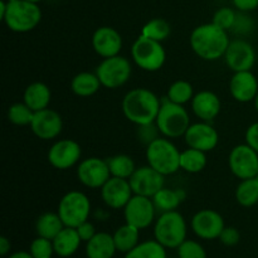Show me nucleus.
Segmentation results:
<instances>
[{
	"mask_svg": "<svg viewBox=\"0 0 258 258\" xmlns=\"http://www.w3.org/2000/svg\"><path fill=\"white\" fill-rule=\"evenodd\" d=\"M160 101L146 88H135L123 97L122 111L126 118L138 125H149L156 121Z\"/></svg>",
	"mask_w": 258,
	"mask_h": 258,
	"instance_id": "f257e3e1",
	"label": "nucleus"
},
{
	"mask_svg": "<svg viewBox=\"0 0 258 258\" xmlns=\"http://www.w3.org/2000/svg\"><path fill=\"white\" fill-rule=\"evenodd\" d=\"M190 44L199 57L207 60H214L226 53L229 39L226 30L211 23L201 25L193 30Z\"/></svg>",
	"mask_w": 258,
	"mask_h": 258,
	"instance_id": "f03ea898",
	"label": "nucleus"
},
{
	"mask_svg": "<svg viewBox=\"0 0 258 258\" xmlns=\"http://www.w3.org/2000/svg\"><path fill=\"white\" fill-rule=\"evenodd\" d=\"M40 18L42 13L35 3L27 0H9L3 20L14 32L24 33L37 27Z\"/></svg>",
	"mask_w": 258,
	"mask_h": 258,
	"instance_id": "7ed1b4c3",
	"label": "nucleus"
},
{
	"mask_svg": "<svg viewBox=\"0 0 258 258\" xmlns=\"http://www.w3.org/2000/svg\"><path fill=\"white\" fill-rule=\"evenodd\" d=\"M149 165L163 175H170L180 169V153L166 139H155L146 150Z\"/></svg>",
	"mask_w": 258,
	"mask_h": 258,
	"instance_id": "20e7f679",
	"label": "nucleus"
},
{
	"mask_svg": "<svg viewBox=\"0 0 258 258\" xmlns=\"http://www.w3.org/2000/svg\"><path fill=\"white\" fill-rule=\"evenodd\" d=\"M155 239L165 248H178L186 237V224L183 216L175 211L160 216L154 228Z\"/></svg>",
	"mask_w": 258,
	"mask_h": 258,
	"instance_id": "39448f33",
	"label": "nucleus"
},
{
	"mask_svg": "<svg viewBox=\"0 0 258 258\" xmlns=\"http://www.w3.org/2000/svg\"><path fill=\"white\" fill-rule=\"evenodd\" d=\"M156 126L168 138H180L189 128V115L181 105L166 100L161 103L156 117Z\"/></svg>",
	"mask_w": 258,
	"mask_h": 258,
	"instance_id": "423d86ee",
	"label": "nucleus"
},
{
	"mask_svg": "<svg viewBox=\"0 0 258 258\" xmlns=\"http://www.w3.org/2000/svg\"><path fill=\"white\" fill-rule=\"evenodd\" d=\"M91 203L81 191H70L60 199L58 214L66 227L77 228L88 219Z\"/></svg>",
	"mask_w": 258,
	"mask_h": 258,
	"instance_id": "0eeeda50",
	"label": "nucleus"
},
{
	"mask_svg": "<svg viewBox=\"0 0 258 258\" xmlns=\"http://www.w3.org/2000/svg\"><path fill=\"white\" fill-rule=\"evenodd\" d=\"M134 60L145 71H158L165 62V50L160 42L140 35L131 48Z\"/></svg>",
	"mask_w": 258,
	"mask_h": 258,
	"instance_id": "6e6552de",
	"label": "nucleus"
},
{
	"mask_svg": "<svg viewBox=\"0 0 258 258\" xmlns=\"http://www.w3.org/2000/svg\"><path fill=\"white\" fill-rule=\"evenodd\" d=\"M101 85L107 88H117L125 85L131 76V64L125 57L115 55L106 58L96 72Z\"/></svg>",
	"mask_w": 258,
	"mask_h": 258,
	"instance_id": "1a4fd4ad",
	"label": "nucleus"
},
{
	"mask_svg": "<svg viewBox=\"0 0 258 258\" xmlns=\"http://www.w3.org/2000/svg\"><path fill=\"white\" fill-rule=\"evenodd\" d=\"M229 168L237 178L251 179L258 174V153L249 145H238L229 155Z\"/></svg>",
	"mask_w": 258,
	"mask_h": 258,
	"instance_id": "9d476101",
	"label": "nucleus"
},
{
	"mask_svg": "<svg viewBox=\"0 0 258 258\" xmlns=\"http://www.w3.org/2000/svg\"><path fill=\"white\" fill-rule=\"evenodd\" d=\"M128 181H130L133 193H135L136 196L148 197V198L154 197L164 188V175L151 168L150 165L136 169Z\"/></svg>",
	"mask_w": 258,
	"mask_h": 258,
	"instance_id": "9b49d317",
	"label": "nucleus"
},
{
	"mask_svg": "<svg viewBox=\"0 0 258 258\" xmlns=\"http://www.w3.org/2000/svg\"><path fill=\"white\" fill-rule=\"evenodd\" d=\"M155 211L153 199L135 194L125 207L126 223L139 229L146 228L153 222Z\"/></svg>",
	"mask_w": 258,
	"mask_h": 258,
	"instance_id": "f8f14e48",
	"label": "nucleus"
},
{
	"mask_svg": "<svg viewBox=\"0 0 258 258\" xmlns=\"http://www.w3.org/2000/svg\"><path fill=\"white\" fill-rule=\"evenodd\" d=\"M78 179L88 188H102L103 184L111 178L107 161L98 158L83 160L77 169Z\"/></svg>",
	"mask_w": 258,
	"mask_h": 258,
	"instance_id": "ddd939ff",
	"label": "nucleus"
},
{
	"mask_svg": "<svg viewBox=\"0 0 258 258\" xmlns=\"http://www.w3.org/2000/svg\"><path fill=\"white\" fill-rule=\"evenodd\" d=\"M224 55H226L227 66L234 72L251 71L256 62V53L253 47L248 42L242 39L229 43Z\"/></svg>",
	"mask_w": 258,
	"mask_h": 258,
	"instance_id": "4468645a",
	"label": "nucleus"
},
{
	"mask_svg": "<svg viewBox=\"0 0 258 258\" xmlns=\"http://www.w3.org/2000/svg\"><path fill=\"white\" fill-rule=\"evenodd\" d=\"M191 228L194 233L203 239L219 238L224 229V221L222 216L211 209L198 212L191 219Z\"/></svg>",
	"mask_w": 258,
	"mask_h": 258,
	"instance_id": "2eb2a0df",
	"label": "nucleus"
},
{
	"mask_svg": "<svg viewBox=\"0 0 258 258\" xmlns=\"http://www.w3.org/2000/svg\"><path fill=\"white\" fill-rule=\"evenodd\" d=\"M131 193H133V189H131L130 181L123 178H116V176L108 179L101 188L103 202L113 209L125 208L128 201L133 198Z\"/></svg>",
	"mask_w": 258,
	"mask_h": 258,
	"instance_id": "dca6fc26",
	"label": "nucleus"
},
{
	"mask_svg": "<svg viewBox=\"0 0 258 258\" xmlns=\"http://www.w3.org/2000/svg\"><path fill=\"white\" fill-rule=\"evenodd\" d=\"M30 127L35 136L43 140H50L62 131V118L55 111L44 108L34 112Z\"/></svg>",
	"mask_w": 258,
	"mask_h": 258,
	"instance_id": "f3484780",
	"label": "nucleus"
},
{
	"mask_svg": "<svg viewBox=\"0 0 258 258\" xmlns=\"http://www.w3.org/2000/svg\"><path fill=\"white\" fill-rule=\"evenodd\" d=\"M81 158V146L73 140L57 141L48 153V160L54 168L68 169Z\"/></svg>",
	"mask_w": 258,
	"mask_h": 258,
	"instance_id": "a211bd4d",
	"label": "nucleus"
},
{
	"mask_svg": "<svg viewBox=\"0 0 258 258\" xmlns=\"http://www.w3.org/2000/svg\"><path fill=\"white\" fill-rule=\"evenodd\" d=\"M185 141L189 148L202 151H211L218 144V134L207 123H194L185 133Z\"/></svg>",
	"mask_w": 258,
	"mask_h": 258,
	"instance_id": "6ab92c4d",
	"label": "nucleus"
},
{
	"mask_svg": "<svg viewBox=\"0 0 258 258\" xmlns=\"http://www.w3.org/2000/svg\"><path fill=\"white\" fill-rule=\"evenodd\" d=\"M92 44L101 57L110 58L118 54L122 47V39L113 28L102 27L98 28L93 34Z\"/></svg>",
	"mask_w": 258,
	"mask_h": 258,
	"instance_id": "aec40b11",
	"label": "nucleus"
},
{
	"mask_svg": "<svg viewBox=\"0 0 258 258\" xmlns=\"http://www.w3.org/2000/svg\"><path fill=\"white\" fill-rule=\"evenodd\" d=\"M231 93L238 102H249L258 93V82L251 71L236 72L231 81Z\"/></svg>",
	"mask_w": 258,
	"mask_h": 258,
	"instance_id": "412c9836",
	"label": "nucleus"
},
{
	"mask_svg": "<svg viewBox=\"0 0 258 258\" xmlns=\"http://www.w3.org/2000/svg\"><path fill=\"white\" fill-rule=\"evenodd\" d=\"M194 113L199 118L206 121H211L216 117L221 111V101L218 96L209 91H203L199 92L193 97V103H191Z\"/></svg>",
	"mask_w": 258,
	"mask_h": 258,
	"instance_id": "4be33fe9",
	"label": "nucleus"
},
{
	"mask_svg": "<svg viewBox=\"0 0 258 258\" xmlns=\"http://www.w3.org/2000/svg\"><path fill=\"white\" fill-rule=\"evenodd\" d=\"M116 251L117 248L113 241V236L105 232L96 233L86 246L87 258H112Z\"/></svg>",
	"mask_w": 258,
	"mask_h": 258,
	"instance_id": "5701e85b",
	"label": "nucleus"
},
{
	"mask_svg": "<svg viewBox=\"0 0 258 258\" xmlns=\"http://www.w3.org/2000/svg\"><path fill=\"white\" fill-rule=\"evenodd\" d=\"M81 237L77 229L72 227H64L59 233L53 239L54 253L59 257H70L76 253L81 244Z\"/></svg>",
	"mask_w": 258,
	"mask_h": 258,
	"instance_id": "b1692460",
	"label": "nucleus"
},
{
	"mask_svg": "<svg viewBox=\"0 0 258 258\" xmlns=\"http://www.w3.org/2000/svg\"><path fill=\"white\" fill-rule=\"evenodd\" d=\"M50 102V91L44 83L35 82L27 87L24 92V103L34 112L44 110Z\"/></svg>",
	"mask_w": 258,
	"mask_h": 258,
	"instance_id": "393cba45",
	"label": "nucleus"
},
{
	"mask_svg": "<svg viewBox=\"0 0 258 258\" xmlns=\"http://www.w3.org/2000/svg\"><path fill=\"white\" fill-rule=\"evenodd\" d=\"M64 223L60 219L59 214L55 213H44L38 218L35 229L39 237L53 241L57 234L64 228Z\"/></svg>",
	"mask_w": 258,
	"mask_h": 258,
	"instance_id": "a878e982",
	"label": "nucleus"
},
{
	"mask_svg": "<svg viewBox=\"0 0 258 258\" xmlns=\"http://www.w3.org/2000/svg\"><path fill=\"white\" fill-rule=\"evenodd\" d=\"M139 232L140 229L127 223L120 227L113 234V241H115L117 251L127 253L131 249L135 248L139 244Z\"/></svg>",
	"mask_w": 258,
	"mask_h": 258,
	"instance_id": "bb28decb",
	"label": "nucleus"
},
{
	"mask_svg": "<svg viewBox=\"0 0 258 258\" xmlns=\"http://www.w3.org/2000/svg\"><path fill=\"white\" fill-rule=\"evenodd\" d=\"M101 86L100 78L97 75L88 72H82L80 75L76 76L71 83V88L73 92L82 97H87V96H92L98 91Z\"/></svg>",
	"mask_w": 258,
	"mask_h": 258,
	"instance_id": "cd10ccee",
	"label": "nucleus"
},
{
	"mask_svg": "<svg viewBox=\"0 0 258 258\" xmlns=\"http://www.w3.org/2000/svg\"><path fill=\"white\" fill-rule=\"evenodd\" d=\"M181 201H184V191L170 190V189L164 188L153 197L155 209L163 212V213L175 211Z\"/></svg>",
	"mask_w": 258,
	"mask_h": 258,
	"instance_id": "c85d7f7f",
	"label": "nucleus"
},
{
	"mask_svg": "<svg viewBox=\"0 0 258 258\" xmlns=\"http://www.w3.org/2000/svg\"><path fill=\"white\" fill-rule=\"evenodd\" d=\"M125 258H166L165 247L158 241H146L139 243L126 253Z\"/></svg>",
	"mask_w": 258,
	"mask_h": 258,
	"instance_id": "c756f323",
	"label": "nucleus"
},
{
	"mask_svg": "<svg viewBox=\"0 0 258 258\" xmlns=\"http://www.w3.org/2000/svg\"><path fill=\"white\" fill-rule=\"evenodd\" d=\"M207 158L204 151L189 148L180 153V168L188 173H199L204 169Z\"/></svg>",
	"mask_w": 258,
	"mask_h": 258,
	"instance_id": "7c9ffc66",
	"label": "nucleus"
},
{
	"mask_svg": "<svg viewBox=\"0 0 258 258\" xmlns=\"http://www.w3.org/2000/svg\"><path fill=\"white\" fill-rule=\"evenodd\" d=\"M236 198L242 207H252L258 203V179L251 178L242 180L237 188Z\"/></svg>",
	"mask_w": 258,
	"mask_h": 258,
	"instance_id": "2f4dec72",
	"label": "nucleus"
},
{
	"mask_svg": "<svg viewBox=\"0 0 258 258\" xmlns=\"http://www.w3.org/2000/svg\"><path fill=\"white\" fill-rule=\"evenodd\" d=\"M107 164L108 168H110L111 175L116 176V178L130 179L134 171L136 170L133 159L127 155L112 156V158L108 159Z\"/></svg>",
	"mask_w": 258,
	"mask_h": 258,
	"instance_id": "473e14b6",
	"label": "nucleus"
},
{
	"mask_svg": "<svg viewBox=\"0 0 258 258\" xmlns=\"http://www.w3.org/2000/svg\"><path fill=\"white\" fill-rule=\"evenodd\" d=\"M170 34V25L164 19H153L149 23H146L143 28L141 35L149 38V39L161 42L166 39Z\"/></svg>",
	"mask_w": 258,
	"mask_h": 258,
	"instance_id": "72a5a7b5",
	"label": "nucleus"
},
{
	"mask_svg": "<svg viewBox=\"0 0 258 258\" xmlns=\"http://www.w3.org/2000/svg\"><path fill=\"white\" fill-rule=\"evenodd\" d=\"M166 98L178 105H184L193 98V87L185 81H178L169 87Z\"/></svg>",
	"mask_w": 258,
	"mask_h": 258,
	"instance_id": "f704fd0d",
	"label": "nucleus"
},
{
	"mask_svg": "<svg viewBox=\"0 0 258 258\" xmlns=\"http://www.w3.org/2000/svg\"><path fill=\"white\" fill-rule=\"evenodd\" d=\"M33 117H34V111L28 107L25 103H15L10 106L8 111V118L15 125H30Z\"/></svg>",
	"mask_w": 258,
	"mask_h": 258,
	"instance_id": "c9c22d12",
	"label": "nucleus"
},
{
	"mask_svg": "<svg viewBox=\"0 0 258 258\" xmlns=\"http://www.w3.org/2000/svg\"><path fill=\"white\" fill-rule=\"evenodd\" d=\"M29 252L34 258H52L53 252H54L53 242L50 239L38 237L30 244Z\"/></svg>",
	"mask_w": 258,
	"mask_h": 258,
	"instance_id": "e433bc0d",
	"label": "nucleus"
},
{
	"mask_svg": "<svg viewBox=\"0 0 258 258\" xmlns=\"http://www.w3.org/2000/svg\"><path fill=\"white\" fill-rule=\"evenodd\" d=\"M179 258H207L206 249L196 241H184L178 247Z\"/></svg>",
	"mask_w": 258,
	"mask_h": 258,
	"instance_id": "4c0bfd02",
	"label": "nucleus"
},
{
	"mask_svg": "<svg viewBox=\"0 0 258 258\" xmlns=\"http://www.w3.org/2000/svg\"><path fill=\"white\" fill-rule=\"evenodd\" d=\"M236 19L237 18L233 10L229 9V8H222V9H219L218 12L216 13V15H214L213 24L222 28V29L227 30L236 24Z\"/></svg>",
	"mask_w": 258,
	"mask_h": 258,
	"instance_id": "58836bf2",
	"label": "nucleus"
},
{
	"mask_svg": "<svg viewBox=\"0 0 258 258\" xmlns=\"http://www.w3.org/2000/svg\"><path fill=\"white\" fill-rule=\"evenodd\" d=\"M219 239L224 246H236L241 239V234H239L238 229L233 228V227H224L221 236H219Z\"/></svg>",
	"mask_w": 258,
	"mask_h": 258,
	"instance_id": "ea45409f",
	"label": "nucleus"
},
{
	"mask_svg": "<svg viewBox=\"0 0 258 258\" xmlns=\"http://www.w3.org/2000/svg\"><path fill=\"white\" fill-rule=\"evenodd\" d=\"M246 141L247 145L251 146L253 150H256L258 153V122L253 123V125L247 128Z\"/></svg>",
	"mask_w": 258,
	"mask_h": 258,
	"instance_id": "a19ab883",
	"label": "nucleus"
},
{
	"mask_svg": "<svg viewBox=\"0 0 258 258\" xmlns=\"http://www.w3.org/2000/svg\"><path fill=\"white\" fill-rule=\"evenodd\" d=\"M77 232L78 234H80L81 239L85 242H88L91 238H92L93 236L96 234V231H95V227H93V224L88 223L87 221L85 222V223H82L81 226H78L77 228Z\"/></svg>",
	"mask_w": 258,
	"mask_h": 258,
	"instance_id": "79ce46f5",
	"label": "nucleus"
},
{
	"mask_svg": "<svg viewBox=\"0 0 258 258\" xmlns=\"http://www.w3.org/2000/svg\"><path fill=\"white\" fill-rule=\"evenodd\" d=\"M234 5L238 8L239 10H253L258 7V0H233Z\"/></svg>",
	"mask_w": 258,
	"mask_h": 258,
	"instance_id": "37998d69",
	"label": "nucleus"
},
{
	"mask_svg": "<svg viewBox=\"0 0 258 258\" xmlns=\"http://www.w3.org/2000/svg\"><path fill=\"white\" fill-rule=\"evenodd\" d=\"M12 246H10V241L7 237H2L0 238V254L2 256H7L8 252L10 251Z\"/></svg>",
	"mask_w": 258,
	"mask_h": 258,
	"instance_id": "c03bdc74",
	"label": "nucleus"
},
{
	"mask_svg": "<svg viewBox=\"0 0 258 258\" xmlns=\"http://www.w3.org/2000/svg\"><path fill=\"white\" fill-rule=\"evenodd\" d=\"M9 258H34L32 256L30 252H24V251H20V252H15V253L10 254Z\"/></svg>",
	"mask_w": 258,
	"mask_h": 258,
	"instance_id": "a18cd8bd",
	"label": "nucleus"
},
{
	"mask_svg": "<svg viewBox=\"0 0 258 258\" xmlns=\"http://www.w3.org/2000/svg\"><path fill=\"white\" fill-rule=\"evenodd\" d=\"M5 12H7V3L0 2V18H2V19H4Z\"/></svg>",
	"mask_w": 258,
	"mask_h": 258,
	"instance_id": "49530a36",
	"label": "nucleus"
},
{
	"mask_svg": "<svg viewBox=\"0 0 258 258\" xmlns=\"http://www.w3.org/2000/svg\"><path fill=\"white\" fill-rule=\"evenodd\" d=\"M254 106H256V108H257V111H258V93H257L256 98H254Z\"/></svg>",
	"mask_w": 258,
	"mask_h": 258,
	"instance_id": "de8ad7c7",
	"label": "nucleus"
},
{
	"mask_svg": "<svg viewBox=\"0 0 258 258\" xmlns=\"http://www.w3.org/2000/svg\"><path fill=\"white\" fill-rule=\"evenodd\" d=\"M27 2H32V3H37V2H39V0H27Z\"/></svg>",
	"mask_w": 258,
	"mask_h": 258,
	"instance_id": "09e8293b",
	"label": "nucleus"
},
{
	"mask_svg": "<svg viewBox=\"0 0 258 258\" xmlns=\"http://www.w3.org/2000/svg\"><path fill=\"white\" fill-rule=\"evenodd\" d=\"M256 178H257V179H258V174H257V176H256Z\"/></svg>",
	"mask_w": 258,
	"mask_h": 258,
	"instance_id": "8fccbe9b",
	"label": "nucleus"
}]
</instances>
